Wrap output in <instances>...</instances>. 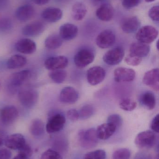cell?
Listing matches in <instances>:
<instances>
[{
	"instance_id": "34",
	"label": "cell",
	"mask_w": 159,
	"mask_h": 159,
	"mask_svg": "<svg viewBox=\"0 0 159 159\" xmlns=\"http://www.w3.org/2000/svg\"><path fill=\"white\" fill-rule=\"evenodd\" d=\"M131 152L128 148H119L113 153V159H129Z\"/></svg>"
},
{
	"instance_id": "24",
	"label": "cell",
	"mask_w": 159,
	"mask_h": 159,
	"mask_svg": "<svg viewBox=\"0 0 159 159\" xmlns=\"http://www.w3.org/2000/svg\"><path fill=\"white\" fill-rule=\"evenodd\" d=\"M141 22L136 16H130L123 20L121 27L125 33L131 34L136 31L140 28Z\"/></svg>"
},
{
	"instance_id": "43",
	"label": "cell",
	"mask_w": 159,
	"mask_h": 159,
	"mask_svg": "<svg viewBox=\"0 0 159 159\" xmlns=\"http://www.w3.org/2000/svg\"><path fill=\"white\" fill-rule=\"evenodd\" d=\"M67 115L69 119L72 121H77L79 119L78 112L76 109H70L67 112Z\"/></svg>"
},
{
	"instance_id": "33",
	"label": "cell",
	"mask_w": 159,
	"mask_h": 159,
	"mask_svg": "<svg viewBox=\"0 0 159 159\" xmlns=\"http://www.w3.org/2000/svg\"><path fill=\"white\" fill-rule=\"evenodd\" d=\"M119 107L122 110L126 111H132L137 107V103L132 99L124 98L119 103Z\"/></svg>"
},
{
	"instance_id": "45",
	"label": "cell",
	"mask_w": 159,
	"mask_h": 159,
	"mask_svg": "<svg viewBox=\"0 0 159 159\" xmlns=\"http://www.w3.org/2000/svg\"><path fill=\"white\" fill-rule=\"evenodd\" d=\"M11 156V152L8 149H0V159H10Z\"/></svg>"
},
{
	"instance_id": "21",
	"label": "cell",
	"mask_w": 159,
	"mask_h": 159,
	"mask_svg": "<svg viewBox=\"0 0 159 159\" xmlns=\"http://www.w3.org/2000/svg\"><path fill=\"white\" fill-rule=\"evenodd\" d=\"M150 50V46L148 44L139 42H135L131 44L129 54L143 59L148 55Z\"/></svg>"
},
{
	"instance_id": "9",
	"label": "cell",
	"mask_w": 159,
	"mask_h": 159,
	"mask_svg": "<svg viewBox=\"0 0 159 159\" xmlns=\"http://www.w3.org/2000/svg\"><path fill=\"white\" fill-rule=\"evenodd\" d=\"M65 117L61 114H57L49 118L45 126L48 133H54L61 130L65 125Z\"/></svg>"
},
{
	"instance_id": "26",
	"label": "cell",
	"mask_w": 159,
	"mask_h": 159,
	"mask_svg": "<svg viewBox=\"0 0 159 159\" xmlns=\"http://www.w3.org/2000/svg\"><path fill=\"white\" fill-rule=\"evenodd\" d=\"M27 62V59L20 55H13L7 62V67L9 70H15L24 67Z\"/></svg>"
},
{
	"instance_id": "48",
	"label": "cell",
	"mask_w": 159,
	"mask_h": 159,
	"mask_svg": "<svg viewBox=\"0 0 159 159\" xmlns=\"http://www.w3.org/2000/svg\"><path fill=\"white\" fill-rule=\"evenodd\" d=\"M50 0H33L34 2L38 5H44L46 4Z\"/></svg>"
},
{
	"instance_id": "11",
	"label": "cell",
	"mask_w": 159,
	"mask_h": 159,
	"mask_svg": "<svg viewBox=\"0 0 159 159\" xmlns=\"http://www.w3.org/2000/svg\"><path fill=\"white\" fill-rule=\"evenodd\" d=\"M68 65V60L64 56H58L49 58L45 61L44 66L49 70H63Z\"/></svg>"
},
{
	"instance_id": "19",
	"label": "cell",
	"mask_w": 159,
	"mask_h": 159,
	"mask_svg": "<svg viewBox=\"0 0 159 159\" xmlns=\"http://www.w3.org/2000/svg\"><path fill=\"white\" fill-rule=\"evenodd\" d=\"M35 13V10L32 6L25 4L18 7L15 15L18 20L21 22H26L30 20L34 16Z\"/></svg>"
},
{
	"instance_id": "3",
	"label": "cell",
	"mask_w": 159,
	"mask_h": 159,
	"mask_svg": "<svg viewBox=\"0 0 159 159\" xmlns=\"http://www.w3.org/2000/svg\"><path fill=\"white\" fill-rule=\"evenodd\" d=\"M18 97L21 105L26 108H31L37 103L38 93L32 89H25L19 92Z\"/></svg>"
},
{
	"instance_id": "50",
	"label": "cell",
	"mask_w": 159,
	"mask_h": 159,
	"mask_svg": "<svg viewBox=\"0 0 159 159\" xmlns=\"http://www.w3.org/2000/svg\"><path fill=\"white\" fill-rule=\"evenodd\" d=\"M156 0H145L146 2H154Z\"/></svg>"
},
{
	"instance_id": "15",
	"label": "cell",
	"mask_w": 159,
	"mask_h": 159,
	"mask_svg": "<svg viewBox=\"0 0 159 159\" xmlns=\"http://www.w3.org/2000/svg\"><path fill=\"white\" fill-rule=\"evenodd\" d=\"M18 114L16 107L14 106H7L0 110V119L4 124H11L16 119Z\"/></svg>"
},
{
	"instance_id": "2",
	"label": "cell",
	"mask_w": 159,
	"mask_h": 159,
	"mask_svg": "<svg viewBox=\"0 0 159 159\" xmlns=\"http://www.w3.org/2000/svg\"><path fill=\"white\" fill-rule=\"evenodd\" d=\"M157 135L153 131L147 130L140 133L134 141L135 145L140 148H150L156 145Z\"/></svg>"
},
{
	"instance_id": "47",
	"label": "cell",
	"mask_w": 159,
	"mask_h": 159,
	"mask_svg": "<svg viewBox=\"0 0 159 159\" xmlns=\"http://www.w3.org/2000/svg\"><path fill=\"white\" fill-rule=\"evenodd\" d=\"M8 0H0V9H3L7 7Z\"/></svg>"
},
{
	"instance_id": "16",
	"label": "cell",
	"mask_w": 159,
	"mask_h": 159,
	"mask_svg": "<svg viewBox=\"0 0 159 159\" xmlns=\"http://www.w3.org/2000/svg\"><path fill=\"white\" fill-rule=\"evenodd\" d=\"M60 100L63 103L72 104L77 102L79 98L78 92L72 87H66L60 93Z\"/></svg>"
},
{
	"instance_id": "13",
	"label": "cell",
	"mask_w": 159,
	"mask_h": 159,
	"mask_svg": "<svg viewBox=\"0 0 159 159\" xmlns=\"http://www.w3.org/2000/svg\"><path fill=\"white\" fill-rule=\"evenodd\" d=\"M31 76V72L24 70L13 74L9 78V86L10 89H15L20 87Z\"/></svg>"
},
{
	"instance_id": "36",
	"label": "cell",
	"mask_w": 159,
	"mask_h": 159,
	"mask_svg": "<svg viewBox=\"0 0 159 159\" xmlns=\"http://www.w3.org/2000/svg\"><path fill=\"white\" fill-rule=\"evenodd\" d=\"M106 153L102 149H98L87 153L84 156V159H105Z\"/></svg>"
},
{
	"instance_id": "6",
	"label": "cell",
	"mask_w": 159,
	"mask_h": 159,
	"mask_svg": "<svg viewBox=\"0 0 159 159\" xmlns=\"http://www.w3.org/2000/svg\"><path fill=\"white\" fill-rule=\"evenodd\" d=\"M106 72L104 68L100 66H94L88 70L87 80L91 86H96L103 81Z\"/></svg>"
},
{
	"instance_id": "10",
	"label": "cell",
	"mask_w": 159,
	"mask_h": 159,
	"mask_svg": "<svg viewBox=\"0 0 159 159\" xmlns=\"http://www.w3.org/2000/svg\"><path fill=\"white\" fill-rule=\"evenodd\" d=\"M26 143V140L22 134H15L7 136L4 144L7 148L19 151Z\"/></svg>"
},
{
	"instance_id": "23",
	"label": "cell",
	"mask_w": 159,
	"mask_h": 159,
	"mask_svg": "<svg viewBox=\"0 0 159 159\" xmlns=\"http://www.w3.org/2000/svg\"><path fill=\"white\" fill-rule=\"evenodd\" d=\"M62 11L58 7H47L44 9L42 13L43 18L50 23L57 22L62 18Z\"/></svg>"
},
{
	"instance_id": "44",
	"label": "cell",
	"mask_w": 159,
	"mask_h": 159,
	"mask_svg": "<svg viewBox=\"0 0 159 159\" xmlns=\"http://www.w3.org/2000/svg\"><path fill=\"white\" fill-rule=\"evenodd\" d=\"M19 153H22L26 155L28 157H30L32 155L33 151L31 147L29 144L26 143L25 145L20 150Z\"/></svg>"
},
{
	"instance_id": "18",
	"label": "cell",
	"mask_w": 159,
	"mask_h": 159,
	"mask_svg": "<svg viewBox=\"0 0 159 159\" xmlns=\"http://www.w3.org/2000/svg\"><path fill=\"white\" fill-rule=\"evenodd\" d=\"M15 47L18 52L27 55L33 54L36 50L35 42L28 38L18 40L16 43Z\"/></svg>"
},
{
	"instance_id": "53",
	"label": "cell",
	"mask_w": 159,
	"mask_h": 159,
	"mask_svg": "<svg viewBox=\"0 0 159 159\" xmlns=\"http://www.w3.org/2000/svg\"><path fill=\"white\" fill-rule=\"evenodd\" d=\"M0 89H1V84H0Z\"/></svg>"
},
{
	"instance_id": "8",
	"label": "cell",
	"mask_w": 159,
	"mask_h": 159,
	"mask_svg": "<svg viewBox=\"0 0 159 159\" xmlns=\"http://www.w3.org/2000/svg\"><path fill=\"white\" fill-rule=\"evenodd\" d=\"M125 56L124 49L121 47H117L109 50L103 56V59L106 64L114 66L119 64Z\"/></svg>"
},
{
	"instance_id": "37",
	"label": "cell",
	"mask_w": 159,
	"mask_h": 159,
	"mask_svg": "<svg viewBox=\"0 0 159 159\" xmlns=\"http://www.w3.org/2000/svg\"><path fill=\"white\" fill-rule=\"evenodd\" d=\"M40 159H63V157L57 151L49 149L41 155Z\"/></svg>"
},
{
	"instance_id": "38",
	"label": "cell",
	"mask_w": 159,
	"mask_h": 159,
	"mask_svg": "<svg viewBox=\"0 0 159 159\" xmlns=\"http://www.w3.org/2000/svg\"><path fill=\"white\" fill-rule=\"evenodd\" d=\"M107 122L114 124L118 128L120 127L122 125V119L119 115L113 114L108 117Z\"/></svg>"
},
{
	"instance_id": "12",
	"label": "cell",
	"mask_w": 159,
	"mask_h": 159,
	"mask_svg": "<svg viewBox=\"0 0 159 159\" xmlns=\"http://www.w3.org/2000/svg\"><path fill=\"white\" fill-rule=\"evenodd\" d=\"M45 29V25L42 21L35 20L25 25L21 32L25 36L35 37L41 34Z\"/></svg>"
},
{
	"instance_id": "31",
	"label": "cell",
	"mask_w": 159,
	"mask_h": 159,
	"mask_svg": "<svg viewBox=\"0 0 159 159\" xmlns=\"http://www.w3.org/2000/svg\"><path fill=\"white\" fill-rule=\"evenodd\" d=\"M49 77L57 84L62 83L66 79L67 72L63 70H53L49 73Z\"/></svg>"
},
{
	"instance_id": "49",
	"label": "cell",
	"mask_w": 159,
	"mask_h": 159,
	"mask_svg": "<svg viewBox=\"0 0 159 159\" xmlns=\"http://www.w3.org/2000/svg\"><path fill=\"white\" fill-rule=\"evenodd\" d=\"M29 157L22 154V153H19L16 157H15L13 159H29Z\"/></svg>"
},
{
	"instance_id": "39",
	"label": "cell",
	"mask_w": 159,
	"mask_h": 159,
	"mask_svg": "<svg viewBox=\"0 0 159 159\" xmlns=\"http://www.w3.org/2000/svg\"><path fill=\"white\" fill-rule=\"evenodd\" d=\"M143 59L129 54L125 58V61L130 66H137L142 62Z\"/></svg>"
},
{
	"instance_id": "30",
	"label": "cell",
	"mask_w": 159,
	"mask_h": 159,
	"mask_svg": "<svg viewBox=\"0 0 159 159\" xmlns=\"http://www.w3.org/2000/svg\"><path fill=\"white\" fill-rule=\"evenodd\" d=\"M141 101L143 105L149 110H153L156 106V97L152 93H145L141 96Z\"/></svg>"
},
{
	"instance_id": "20",
	"label": "cell",
	"mask_w": 159,
	"mask_h": 159,
	"mask_svg": "<svg viewBox=\"0 0 159 159\" xmlns=\"http://www.w3.org/2000/svg\"><path fill=\"white\" fill-rule=\"evenodd\" d=\"M78 31V28L76 25L72 23H65L60 27L59 35L63 40L70 41L76 37Z\"/></svg>"
},
{
	"instance_id": "14",
	"label": "cell",
	"mask_w": 159,
	"mask_h": 159,
	"mask_svg": "<svg viewBox=\"0 0 159 159\" xmlns=\"http://www.w3.org/2000/svg\"><path fill=\"white\" fill-rule=\"evenodd\" d=\"M114 75L116 82H130L135 79L136 73L132 69L120 67L115 70Z\"/></svg>"
},
{
	"instance_id": "1",
	"label": "cell",
	"mask_w": 159,
	"mask_h": 159,
	"mask_svg": "<svg viewBox=\"0 0 159 159\" xmlns=\"http://www.w3.org/2000/svg\"><path fill=\"white\" fill-rule=\"evenodd\" d=\"M99 139L96 129L94 128L81 130L77 135L79 144L85 149H90L97 146L99 143Z\"/></svg>"
},
{
	"instance_id": "25",
	"label": "cell",
	"mask_w": 159,
	"mask_h": 159,
	"mask_svg": "<svg viewBox=\"0 0 159 159\" xmlns=\"http://www.w3.org/2000/svg\"><path fill=\"white\" fill-rule=\"evenodd\" d=\"M96 15L100 20L104 21H110L114 17V8L110 4H103L97 9Z\"/></svg>"
},
{
	"instance_id": "40",
	"label": "cell",
	"mask_w": 159,
	"mask_h": 159,
	"mask_svg": "<svg viewBox=\"0 0 159 159\" xmlns=\"http://www.w3.org/2000/svg\"><path fill=\"white\" fill-rule=\"evenodd\" d=\"M148 15L151 19L154 21H158L159 20V7L158 6H155L150 8L148 12Z\"/></svg>"
},
{
	"instance_id": "22",
	"label": "cell",
	"mask_w": 159,
	"mask_h": 159,
	"mask_svg": "<svg viewBox=\"0 0 159 159\" xmlns=\"http://www.w3.org/2000/svg\"><path fill=\"white\" fill-rule=\"evenodd\" d=\"M117 128L114 124L106 122L98 126L96 129L97 136L101 140H105L110 138L115 132Z\"/></svg>"
},
{
	"instance_id": "52",
	"label": "cell",
	"mask_w": 159,
	"mask_h": 159,
	"mask_svg": "<svg viewBox=\"0 0 159 159\" xmlns=\"http://www.w3.org/2000/svg\"><path fill=\"white\" fill-rule=\"evenodd\" d=\"M96 1H101V0H96Z\"/></svg>"
},
{
	"instance_id": "29",
	"label": "cell",
	"mask_w": 159,
	"mask_h": 159,
	"mask_svg": "<svg viewBox=\"0 0 159 159\" xmlns=\"http://www.w3.org/2000/svg\"><path fill=\"white\" fill-rule=\"evenodd\" d=\"M63 39L59 35L52 34L49 35L45 41V46L49 49H56L61 46Z\"/></svg>"
},
{
	"instance_id": "42",
	"label": "cell",
	"mask_w": 159,
	"mask_h": 159,
	"mask_svg": "<svg viewBox=\"0 0 159 159\" xmlns=\"http://www.w3.org/2000/svg\"><path fill=\"white\" fill-rule=\"evenodd\" d=\"M150 128L153 132L158 133L159 131V114L155 116V117L152 120L150 125Z\"/></svg>"
},
{
	"instance_id": "5",
	"label": "cell",
	"mask_w": 159,
	"mask_h": 159,
	"mask_svg": "<svg viewBox=\"0 0 159 159\" xmlns=\"http://www.w3.org/2000/svg\"><path fill=\"white\" fill-rule=\"evenodd\" d=\"M95 58L93 52L87 49H82L75 55L74 61L76 66L83 69L92 63Z\"/></svg>"
},
{
	"instance_id": "4",
	"label": "cell",
	"mask_w": 159,
	"mask_h": 159,
	"mask_svg": "<svg viewBox=\"0 0 159 159\" xmlns=\"http://www.w3.org/2000/svg\"><path fill=\"white\" fill-rule=\"evenodd\" d=\"M158 35V31L155 27L145 26L140 28L136 34V38L138 42L148 44L153 43Z\"/></svg>"
},
{
	"instance_id": "35",
	"label": "cell",
	"mask_w": 159,
	"mask_h": 159,
	"mask_svg": "<svg viewBox=\"0 0 159 159\" xmlns=\"http://www.w3.org/2000/svg\"><path fill=\"white\" fill-rule=\"evenodd\" d=\"M13 27V22L10 19L5 17L0 18V32H8Z\"/></svg>"
},
{
	"instance_id": "32",
	"label": "cell",
	"mask_w": 159,
	"mask_h": 159,
	"mask_svg": "<svg viewBox=\"0 0 159 159\" xmlns=\"http://www.w3.org/2000/svg\"><path fill=\"white\" fill-rule=\"evenodd\" d=\"M79 119L82 120L87 119L93 116L95 112V109L91 105H86L81 107L79 111Z\"/></svg>"
},
{
	"instance_id": "27",
	"label": "cell",
	"mask_w": 159,
	"mask_h": 159,
	"mask_svg": "<svg viewBox=\"0 0 159 159\" xmlns=\"http://www.w3.org/2000/svg\"><path fill=\"white\" fill-rule=\"evenodd\" d=\"M87 14L86 6L81 2L76 3L73 6L72 10V16L75 20H81L85 17Z\"/></svg>"
},
{
	"instance_id": "51",
	"label": "cell",
	"mask_w": 159,
	"mask_h": 159,
	"mask_svg": "<svg viewBox=\"0 0 159 159\" xmlns=\"http://www.w3.org/2000/svg\"><path fill=\"white\" fill-rule=\"evenodd\" d=\"M159 159V155H157L156 157H155V159Z\"/></svg>"
},
{
	"instance_id": "28",
	"label": "cell",
	"mask_w": 159,
	"mask_h": 159,
	"mask_svg": "<svg viewBox=\"0 0 159 159\" xmlns=\"http://www.w3.org/2000/svg\"><path fill=\"white\" fill-rule=\"evenodd\" d=\"M30 132L33 136L39 137L44 133L45 127L43 121L39 119L32 120L30 126Z\"/></svg>"
},
{
	"instance_id": "17",
	"label": "cell",
	"mask_w": 159,
	"mask_h": 159,
	"mask_svg": "<svg viewBox=\"0 0 159 159\" xmlns=\"http://www.w3.org/2000/svg\"><path fill=\"white\" fill-rule=\"evenodd\" d=\"M143 82L146 86L158 91L159 89V69H154L147 72L144 75Z\"/></svg>"
},
{
	"instance_id": "41",
	"label": "cell",
	"mask_w": 159,
	"mask_h": 159,
	"mask_svg": "<svg viewBox=\"0 0 159 159\" xmlns=\"http://www.w3.org/2000/svg\"><path fill=\"white\" fill-rule=\"evenodd\" d=\"M140 0H121L122 6L126 9H131L137 6Z\"/></svg>"
},
{
	"instance_id": "46",
	"label": "cell",
	"mask_w": 159,
	"mask_h": 159,
	"mask_svg": "<svg viewBox=\"0 0 159 159\" xmlns=\"http://www.w3.org/2000/svg\"><path fill=\"white\" fill-rule=\"evenodd\" d=\"M7 135L4 132L0 130V146L3 145L4 144V141Z\"/></svg>"
},
{
	"instance_id": "7",
	"label": "cell",
	"mask_w": 159,
	"mask_h": 159,
	"mask_svg": "<svg viewBox=\"0 0 159 159\" xmlns=\"http://www.w3.org/2000/svg\"><path fill=\"white\" fill-rule=\"evenodd\" d=\"M115 34L113 31L105 30L100 33L96 39V43L99 48L103 49L109 48L115 43Z\"/></svg>"
}]
</instances>
